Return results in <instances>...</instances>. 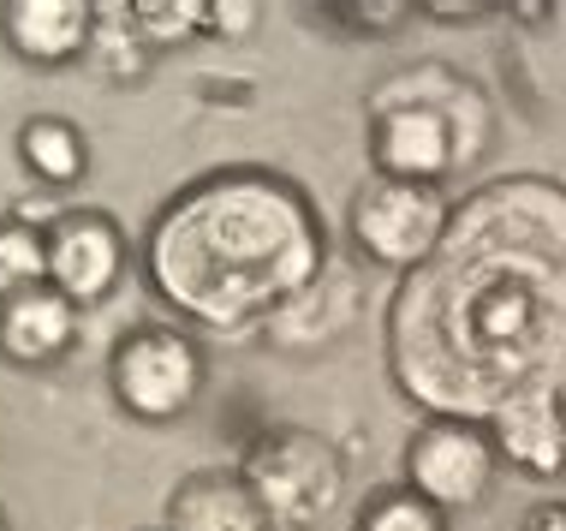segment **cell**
Wrapping results in <instances>:
<instances>
[{
	"label": "cell",
	"mask_w": 566,
	"mask_h": 531,
	"mask_svg": "<svg viewBox=\"0 0 566 531\" xmlns=\"http://www.w3.org/2000/svg\"><path fill=\"white\" fill-rule=\"evenodd\" d=\"M119 233L102 216H66L49 233V287L72 305H96L119 281Z\"/></svg>",
	"instance_id": "8"
},
{
	"label": "cell",
	"mask_w": 566,
	"mask_h": 531,
	"mask_svg": "<svg viewBox=\"0 0 566 531\" xmlns=\"http://www.w3.org/2000/svg\"><path fill=\"white\" fill-rule=\"evenodd\" d=\"M90 30H96V7L84 0H12L7 7V42L42 66L72 60L90 42Z\"/></svg>",
	"instance_id": "10"
},
{
	"label": "cell",
	"mask_w": 566,
	"mask_h": 531,
	"mask_svg": "<svg viewBox=\"0 0 566 531\" xmlns=\"http://www.w3.org/2000/svg\"><path fill=\"white\" fill-rule=\"evenodd\" d=\"M174 531H269V513L251 496V483L197 478L174 502Z\"/></svg>",
	"instance_id": "13"
},
{
	"label": "cell",
	"mask_w": 566,
	"mask_h": 531,
	"mask_svg": "<svg viewBox=\"0 0 566 531\" xmlns=\"http://www.w3.org/2000/svg\"><path fill=\"white\" fill-rule=\"evenodd\" d=\"M149 275L203 323L281 311L323 275V233L298 191L263 174H221L186 191L149 239Z\"/></svg>",
	"instance_id": "2"
},
{
	"label": "cell",
	"mask_w": 566,
	"mask_h": 531,
	"mask_svg": "<svg viewBox=\"0 0 566 531\" xmlns=\"http://www.w3.org/2000/svg\"><path fill=\"white\" fill-rule=\"evenodd\" d=\"M72 329H78V305L60 299L54 287H30V293L7 299L0 305V346L19 364H49L72 346Z\"/></svg>",
	"instance_id": "9"
},
{
	"label": "cell",
	"mask_w": 566,
	"mask_h": 531,
	"mask_svg": "<svg viewBox=\"0 0 566 531\" xmlns=\"http://www.w3.org/2000/svg\"><path fill=\"white\" fill-rule=\"evenodd\" d=\"M251 24H256V7H244V0H233V7H209V12H203V30H221V37H227V30L239 37V30H251Z\"/></svg>",
	"instance_id": "18"
},
{
	"label": "cell",
	"mask_w": 566,
	"mask_h": 531,
	"mask_svg": "<svg viewBox=\"0 0 566 531\" xmlns=\"http://www.w3.org/2000/svg\"><path fill=\"white\" fill-rule=\"evenodd\" d=\"M358 246L381 263H430L448 239V204L436 186H411V179H376L352 209Z\"/></svg>",
	"instance_id": "5"
},
{
	"label": "cell",
	"mask_w": 566,
	"mask_h": 531,
	"mask_svg": "<svg viewBox=\"0 0 566 531\" xmlns=\"http://www.w3.org/2000/svg\"><path fill=\"white\" fill-rule=\"evenodd\" d=\"M30 287H49V239L36 227H0V299H19Z\"/></svg>",
	"instance_id": "15"
},
{
	"label": "cell",
	"mask_w": 566,
	"mask_h": 531,
	"mask_svg": "<svg viewBox=\"0 0 566 531\" xmlns=\"http://www.w3.org/2000/svg\"><path fill=\"white\" fill-rule=\"evenodd\" d=\"M566 221V204L555 209L548 233ZM483 233L495 257H478L471 233L459 227L453 263H436L430 281L448 287V293H471V305H436V299L406 293L400 305V329H418L423 335H441V329H459L471 316L478 341L459 353V364L441 383L430 388V400L441 413H489L495 418L501 406L513 400H537L548 394V376L566 353H555L548 341H566V246L560 239H537V251H507L495 246V221L483 209Z\"/></svg>",
	"instance_id": "1"
},
{
	"label": "cell",
	"mask_w": 566,
	"mask_h": 531,
	"mask_svg": "<svg viewBox=\"0 0 566 531\" xmlns=\"http://www.w3.org/2000/svg\"><path fill=\"white\" fill-rule=\"evenodd\" d=\"M495 424H501V448H507V460H518L525 472H560V460H566V424H560L555 394L501 406Z\"/></svg>",
	"instance_id": "12"
},
{
	"label": "cell",
	"mask_w": 566,
	"mask_h": 531,
	"mask_svg": "<svg viewBox=\"0 0 566 531\" xmlns=\"http://www.w3.org/2000/svg\"><path fill=\"white\" fill-rule=\"evenodd\" d=\"M531 531H566V508H543V513H537V525H531Z\"/></svg>",
	"instance_id": "19"
},
{
	"label": "cell",
	"mask_w": 566,
	"mask_h": 531,
	"mask_svg": "<svg viewBox=\"0 0 566 531\" xmlns=\"http://www.w3.org/2000/svg\"><path fill=\"white\" fill-rule=\"evenodd\" d=\"M364 531H441V520L423 496H388L364 513Z\"/></svg>",
	"instance_id": "17"
},
{
	"label": "cell",
	"mask_w": 566,
	"mask_h": 531,
	"mask_svg": "<svg viewBox=\"0 0 566 531\" xmlns=\"http://www.w3.org/2000/svg\"><path fill=\"white\" fill-rule=\"evenodd\" d=\"M19 144H24V162L49 179V186H72V179L84 174V144L66 119H30Z\"/></svg>",
	"instance_id": "14"
},
{
	"label": "cell",
	"mask_w": 566,
	"mask_h": 531,
	"mask_svg": "<svg viewBox=\"0 0 566 531\" xmlns=\"http://www.w3.org/2000/svg\"><path fill=\"white\" fill-rule=\"evenodd\" d=\"M203 12L209 7H197V0H144V7H132V30L149 42H179L203 30Z\"/></svg>",
	"instance_id": "16"
},
{
	"label": "cell",
	"mask_w": 566,
	"mask_h": 531,
	"mask_svg": "<svg viewBox=\"0 0 566 531\" xmlns=\"http://www.w3.org/2000/svg\"><path fill=\"white\" fill-rule=\"evenodd\" d=\"M352 316H358V281H352V269H323L298 299H286V305L274 311L269 329H274V341H286V346H323V341L340 335Z\"/></svg>",
	"instance_id": "11"
},
{
	"label": "cell",
	"mask_w": 566,
	"mask_h": 531,
	"mask_svg": "<svg viewBox=\"0 0 566 531\" xmlns=\"http://www.w3.org/2000/svg\"><path fill=\"white\" fill-rule=\"evenodd\" d=\"M244 483L269 520H316L340 496V460L316 436H269L244 466Z\"/></svg>",
	"instance_id": "4"
},
{
	"label": "cell",
	"mask_w": 566,
	"mask_h": 531,
	"mask_svg": "<svg viewBox=\"0 0 566 531\" xmlns=\"http://www.w3.org/2000/svg\"><path fill=\"white\" fill-rule=\"evenodd\" d=\"M489 472H495V448L465 418H441L430 430H418V442H411V490L430 508L478 502L489 490Z\"/></svg>",
	"instance_id": "7"
},
{
	"label": "cell",
	"mask_w": 566,
	"mask_h": 531,
	"mask_svg": "<svg viewBox=\"0 0 566 531\" xmlns=\"http://www.w3.org/2000/svg\"><path fill=\"white\" fill-rule=\"evenodd\" d=\"M465 114L483 119V102L471 90H453L448 102H430L418 84V102H381L376 114V162L388 179L436 186L459 156H471L478 138H465Z\"/></svg>",
	"instance_id": "3"
},
{
	"label": "cell",
	"mask_w": 566,
	"mask_h": 531,
	"mask_svg": "<svg viewBox=\"0 0 566 531\" xmlns=\"http://www.w3.org/2000/svg\"><path fill=\"white\" fill-rule=\"evenodd\" d=\"M197 383H203V364H197L191 341L167 335V329H149V335L126 341L119 358H114V388H119V400H126L137 418L186 413Z\"/></svg>",
	"instance_id": "6"
}]
</instances>
